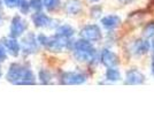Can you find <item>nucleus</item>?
I'll return each instance as SVG.
<instances>
[{
  "label": "nucleus",
  "instance_id": "nucleus-16",
  "mask_svg": "<svg viewBox=\"0 0 154 138\" xmlns=\"http://www.w3.org/2000/svg\"><path fill=\"white\" fill-rule=\"evenodd\" d=\"M144 36L146 38H153L154 37V22L148 23L144 29Z\"/></svg>",
  "mask_w": 154,
  "mask_h": 138
},
{
  "label": "nucleus",
  "instance_id": "nucleus-3",
  "mask_svg": "<svg viewBox=\"0 0 154 138\" xmlns=\"http://www.w3.org/2000/svg\"><path fill=\"white\" fill-rule=\"evenodd\" d=\"M86 81V77L81 72H66L62 76L64 84H82Z\"/></svg>",
  "mask_w": 154,
  "mask_h": 138
},
{
  "label": "nucleus",
  "instance_id": "nucleus-19",
  "mask_svg": "<svg viewBox=\"0 0 154 138\" xmlns=\"http://www.w3.org/2000/svg\"><path fill=\"white\" fill-rule=\"evenodd\" d=\"M5 1H6L7 6L9 7H15L20 4V0H5Z\"/></svg>",
  "mask_w": 154,
  "mask_h": 138
},
{
  "label": "nucleus",
  "instance_id": "nucleus-1",
  "mask_svg": "<svg viewBox=\"0 0 154 138\" xmlns=\"http://www.w3.org/2000/svg\"><path fill=\"white\" fill-rule=\"evenodd\" d=\"M81 36L84 39L92 40V41H97L101 38V31L99 29V26L96 24H90V26H84L81 31Z\"/></svg>",
  "mask_w": 154,
  "mask_h": 138
},
{
  "label": "nucleus",
  "instance_id": "nucleus-26",
  "mask_svg": "<svg viewBox=\"0 0 154 138\" xmlns=\"http://www.w3.org/2000/svg\"><path fill=\"white\" fill-rule=\"evenodd\" d=\"M153 62H154V54H153Z\"/></svg>",
  "mask_w": 154,
  "mask_h": 138
},
{
  "label": "nucleus",
  "instance_id": "nucleus-2",
  "mask_svg": "<svg viewBox=\"0 0 154 138\" xmlns=\"http://www.w3.org/2000/svg\"><path fill=\"white\" fill-rule=\"evenodd\" d=\"M46 47L50 48L51 51H55V52H59V51H62L66 46H68V43L64 40L63 37H54V38H47V41H46Z\"/></svg>",
  "mask_w": 154,
  "mask_h": 138
},
{
  "label": "nucleus",
  "instance_id": "nucleus-20",
  "mask_svg": "<svg viewBox=\"0 0 154 138\" xmlns=\"http://www.w3.org/2000/svg\"><path fill=\"white\" fill-rule=\"evenodd\" d=\"M21 9H22V12H23V13L28 12V11H29V4L23 2V4H22V6H21Z\"/></svg>",
  "mask_w": 154,
  "mask_h": 138
},
{
  "label": "nucleus",
  "instance_id": "nucleus-24",
  "mask_svg": "<svg viewBox=\"0 0 154 138\" xmlns=\"http://www.w3.org/2000/svg\"><path fill=\"white\" fill-rule=\"evenodd\" d=\"M152 48H153V51H154V40L152 41Z\"/></svg>",
  "mask_w": 154,
  "mask_h": 138
},
{
  "label": "nucleus",
  "instance_id": "nucleus-11",
  "mask_svg": "<svg viewBox=\"0 0 154 138\" xmlns=\"http://www.w3.org/2000/svg\"><path fill=\"white\" fill-rule=\"evenodd\" d=\"M33 22L37 26H48V23L51 22V20L48 19V16H46L45 14L38 13L33 16Z\"/></svg>",
  "mask_w": 154,
  "mask_h": 138
},
{
  "label": "nucleus",
  "instance_id": "nucleus-25",
  "mask_svg": "<svg viewBox=\"0 0 154 138\" xmlns=\"http://www.w3.org/2000/svg\"><path fill=\"white\" fill-rule=\"evenodd\" d=\"M90 1H92V2H97V1H99V0H90Z\"/></svg>",
  "mask_w": 154,
  "mask_h": 138
},
{
  "label": "nucleus",
  "instance_id": "nucleus-7",
  "mask_svg": "<svg viewBox=\"0 0 154 138\" xmlns=\"http://www.w3.org/2000/svg\"><path fill=\"white\" fill-rule=\"evenodd\" d=\"M151 48V44L147 40H137L135 44L132 45V51L131 52L136 55H143L145 53H147Z\"/></svg>",
  "mask_w": 154,
  "mask_h": 138
},
{
  "label": "nucleus",
  "instance_id": "nucleus-18",
  "mask_svg": "<svg viewBox=\"0 0 154 138\" xmlns=\"http://www.w3.org/2000/svg\"><path fill=\"white\" fill-rule=\"evenodd\" d=\"M43 5V1L42 0H30V6L35 9H40Z\"/></svg>",
  "mask_w": 154,
  "mask_h": 138
},
{
  "label": "nucleus",
  "instance_id": "nucleus-23",
  "mask_svg": "<svg viewBox=\"0 0 154 138\" xmlns=\"http://www.w3.org/2000/svg\"><path fill=\"white\" fill-rule=\"evenodd\" d=\"M152 74H153L154 76V62H152Z\"/></svg>",
  "mask_w": 154,
  "mask_h": 138
},
{
  "label": "nucleus",
  "instance_id": "nucleus-22",
  "mask_svg": "<svg viewBox=\"0 0 154 138\" xmlns=\"http://www.w3.org/2000/svg\"><path fill=\"white\" fill-rule=\"evenodd\" d=\"M120 2H122V4H128L130 1H132V0H119Z\"/></svg>",
  "mask_w": 154,
  "mask_h": 138
},
{
  "label": "nucleus",
  "instance_id": "nucleus-15",
  "mask_svg": "<svg viewBox=\"0 0 154 138\" xmlns=\"http://www.w3.org/2000/svg\"><path fill=\"white\" fill-rule=\"evenodd\" d=\"M6 45L8 47V50L11 51V53L13 54V55H16L17 53H19V44H17V41L14 39H8L6 41Z\"/></svg>",
  "mask_w": 154,
  "mask_h": 138
},
{
  "label": "nucleus",
  "instance_id": "nucleus-9",
  "mask_svg": "<svg viewBox=\"0 0 154 138\" xmlns=\"http://www.w3.org/2000/svg\"><path fill=\"white\" fill-rule=\"evenodd\" d=\"M26 29V24L24 22L21 20L20 17H15L12 22V26H11V31H12V36H19Z\"/></svg>",
  "mask_w": 154,
  "mask_h": 138
},
{
  "label": "nucleus",
  "instance_id": "nucleus-14",
  "mask_svg": "<svg viewBox=\"0 0 154 138\" xmlns=\"http://www.w3.org/2000/svg\"><path fill=\"white\" fill-rule=\"evenodd\" d=\"M121 78V74L116 69L115 67H110L106 72V79H108L110 82H116Z\"/></svg>",
  "mask_w": 154,
  "mask_h": 138
},
{
  "label": "nucleus",
  "instance_id": "nucleus-4",
  "mask_svg": "<svg viewBox=\"0 0 154 138\" xmlns=\"http://www.w3.org/2000/svg\"><path fill=\"white\" fill-rule=\"evenodd\" d=\"M74 55L78 61L83 62H93L97 59V51L94 48L88 50V51H78L74 50Z\"/></svg>",
  "mask_w": 154,
  "mask_h": 138
},
{
  "label": "nucleus",
  "instance_id": "nucleus-8",
  "mask_svg": "<svg viewBox=\"0 0 154 138\" xmlns=\"http://www.w3.org/2000/svg\"><path fill=\"white\" fill-rule=\"evenodd\" d=\"M120 23H121V20L117 15H108V16H105L101 19V24L107 30L115 29L116 26H120Z\"/></svg>",
  "mask_w": 154,
  "mask_h": 138
},
{
  "label": "nucleus",
  "instance_id": "nucleus-21",
  "mask_svg": "<svg viewBox=\"0 0 154 138\" xmlns=\"http://www.w3.org/2000/svg\"><path fill=\"white\" fill-rule=\"evenodd\" d=\"M5 58H6L5 51H2V48H0V59H5Z\"/></svg>",
  "mask_w": 154,
  "mask_h": 138
},
{
  "label": "nucleus",
  "instance_id": "nucleus-17",
  "mask_svg": "<svg viewBox=\"0 0 154 138\" xmlns=\"http://www.w3.org/2000/svg\"><path fill=\"white\" fill-rule=\"evenodd\" d=\"M44 5L47 9H55L60 6V1L59 0H45L44 1Z\"/></svg>",
  "mask_w": 154,
  "mask_h": 138
},
{
  "label": "nucleus",
  "instance_id": "nucleus-10",
  "mask_svg": "<svg viewBox=\"0 0 154 138\" xmlns=\"http://www.w3.org/2000/svg\"><path fill=\"white\" fill-rule=\"evenodd\" d=\"M66 11L69 14H78L82 11V4L79 0H68L66 4Z\"/></svg>",
  "mask_w": 154,
  "mask_h": 138
},
{
  "label": "nucleus",
  "instance_id": "nucleus-6",
  "mask_svg": "<svg viewBox=\"0 0 154 138\" xmlns=\"http://www.w3.org/2000/svg\"><path fill=\"white\" fill-rule=\"evenodd\" d=\"M101 62L107 68H110V67H116L119 61H117V57L114 53L107 48H105L101 53Z\"/></svg>",
  "mask_w": 154,
  "mask_h": 138
},
{
  "label": "nucleus",
  "instance_id": "nucleus-12",
  "mask_svg": "<svg viewBox=\"0 0 154 138\" xmlns=\"http://www.w3.org/2000/svg\"><path fill=\"white\" fill-rule=\"evenodd\" d=\"M74 35V29L70 26H61L58 28L57 36L59 37H63V38H69Z\"/></svg>",
  "mask_w": 154,
  "mask_h": 138
},
{
  "label": "nucleus",
  "instance_id": "nucleus-13",
  "mask_svg": "<svg viewBox=\"0 0 154 138\" xmlns=\"http://www.w3.org/2000/svg\"><path fill=\"white\" fill-rule=\"evenodd\" d=\"M93 46L90 43V40H86V39H81V40H77L74 45V50H78V51H88V50H92Z\"/></svg>",
  "mask_w": 154,
  "mask_h": 138
},
{
  "label": "nucleus",
  "instance_id": "nucleus-5",
  "mask_svg": "<svg viewBox=\"0 0 154 138\" xmlns=\"http://www.w3.org/2000/svg\"><path fill=\"white\" fill-rule=\"evenodd\" d=\"M144 82V75L140 72H138L137 69H131L127 72L125 76V83L130 85H135V84H141Z\"/></svg>",
  "mask_w": 154,
  "mask_h": 138
}]
</instances>
